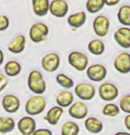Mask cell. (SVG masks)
Masks as SVG:
<instances>
[{
	"label": "cell",
	"mask_w": 130,
	"mask_h": 135,
	"mask_svg": "<svg viewBox=\"0 0 130 135\" xmlns=\"http://www.w3.org/2000/svg\"><path fill=\"white\" fill-rule=\"evenodd\" d=\"M27 86L35 95H42L46 91V83L42 73L38 70H33L27 77Z\"/></svg>",
	"instance_id": "cell-1"
},
{
	"label": "cell",
	"mask_w": 130,
	"mask_h": 135,
	"mask_svg": "<svg viewBox=\"0 0 130 135\" xmlns=\"http://www.w3.org/2000/svg\"><path fill=\"white\" fill-rule=\"evenodd\" d=\"M47 105L46 99L43 95H35L30 97L25 103V111L30 117L37 116L44 111Z\"/></svg>",
	"instance_id": "cell-2"
},
{
	"label": "cell",
	"mask_w": 130,
	"mask_h": 135,
	"mask_svg": "<svg viewBox=\"0 0 130 135\" xmlns=\"http://www.w3.org/2000/svg\"><path fill=\"white\" fill-rule=\"evenodd\" d=\"M49 35V27L43 22L34 23L29 28V38L33 42L39 43L46 39Z\"/></svg>",
	"instance_id": "cell-3"
},
{
	"label": "cell",
	"mask_w": 130,
	"mask_h": 135,
	"mask_svg": "<svg viewBox=\"0 0 130 135\" xmlns=\"http://www.w3.org/2000/svg\"><path fill=\"white\" fill-rule=\"evenodd\" d=\"M68 63L72 67L79 72L85 71L89 66V57L80 51H72L68 55Z\"/></svg>",
	"instance_id": "cell-4"
},
{
	"label": "cell",
	"mask_w": 130,
	"mask_h": 135,
	"mask_svg": "<svg viewBox=\"0 0 130 135\" xmlns=\"http://www.w3.org/2000/svg\"><path fill=\"white\" fill-rule=\"evenodd\" d=\"M98 95L103 101H113L119 95V88L113 83H102L98 88Z\"/></svg>",
	"instance_id": "cell-5"
},
{
	"label": "cell",
	"mask_w": 130,
	"mask_h": 135,
	"mask_svg": "<svg viewBox=\"0 0 130 135\" xmlns=\"http://www.w3.org/2000/svg\"><path fill=\"white\" fill-rule=\"evenodd\" d=\"M75 95L81 100L90 101L96 95V88L90 83H78L75 86Z\"/></svg>",
	"instance_id": "cell-6"
},
{
	"label": "cell",
	"mask_w": 130,
	"mask_h": 135,
	"mask_svg": "<svg viewBox=\"0 0 130 135\" xmlns=\"http://www.w3.org/2000/svg\"><path fill=\"white\" fill-rule=\"evenodd\" d=\"M41 65L43 69L48 73H54L58 69L60 65V57L57 53H47L42 57Z\"/></svg>",
	"instance_id": "cell-7"
},
{
	"label": "cell",
	"mask_w": 130,
	"mask_h": 135,
	"mask_svg": "<svg viewBox=\"0 0 130 135\" xmlns=\"http://www.w3.org/2000/svg\"><path fill=\"white\" fill-rule=\"evenodd\" d=\"M86 74L91 81L94 82H101L105 79L107 75V70L105 66L100 64H94L86 69Z\"/></svg>",
	"instance_id": "cell-8"
},
{
	"label": "cell",
	"mask_w": 130,
	"mask_h": 135,
	"mask_svg": "<svg viewBox=\"0 0 130 135\" xmlns=\"http://www.w3.org/2000/svg\"><path fill=\"white\" fill-rule=\"evenodd\" d=\"M93 30L99 37H104L110 28V20L104 15H98L93 20Z\"/></svg>",
	"instance_id": "cell-9"
},
{
	"label": "cell",
	"mask_w": 130,
	"mask_h": 135,
	"mask_svg": "<svg viewBox=\"0 0 130 135\" xmlns=\"http://www.w3.org/2000/svg\"><path fill=\"white\" fill-rule=\"evenodd\" d=\"M113 66L119 73L127 74L130 73V53L121 52L114 58Z\"/></svg>",
	"instance_id": "cell-10"
},
{
	"label": "cell",
	"mask_w": 130,
	"mask_h": 135,
	"mask_svg": "<svg viewBox=\"0 0 130 135\" xmlns=\"http://www.w3.org/2000/svg\"><path fill=\"white\" fill-rule=\"evenodd\" d=\"M89 113V108L88 105L83 103L82 101H78L75 103H73L69 106L68 109V114L70 115L71 118L75 119H83L86 118Z\"/></svg>",
	"instance_id": "cell-11"
},
{
	"label": "cell",
	"mask_w": 130,
	"mask_h": 135,
	"mask_svg": "<svg viewBox=\"0 0 130 135\" xmlns=\"http://www.w3.org/2000/svg\"><path fill=\"white\" fill-rule=\"evenodd\" d=\"M17 127L22 135H32L36 129V122L32 117L26 116L20 119Z\"/></svg>",
	"instance_id": "cell-12"
},
{
	"label": "cell",
	"mask_w": 130,
	"mask_h": 135,
	"mask_svg": "<svg viewBox=\"0 0 130 135\" xmlns=\"http://www.w3.org/2000/svg\"><path fill=\"white\" fill-rule=\"evenodd\" d=\"M2 106L4 111L7 113H16L20 107V101L19 97L12 94L6 95L2 99Z\"/></svg>",
	"instance_id": "cell-13"
},
{
	"label": "cell",
	"mask_w": 130,
	"mask_h": 135,
	"mask_svg": "<svg viewBox=\"0 0 130 135\" xmlns=\"http://www.w3.org/2000/svg\"><path fill=\"white\" fill-rule=\"evenodd\" d=\"M69 6L65 0H52L50 3L49 12L53 16L57 18H63L67 14Z\"/></svg>",
	"instance_id": "cell-14"
},
{
	"label": "cell",
	"mask_w": 130,
	"mask_h": 135,
	"mask_svg": "<svg viewBox=\"0 0 130 135\" xmlns=\"http://www.w3.org/2000/svg\"><path fill=\"white\" fill-rule=\"evenodd\" d=\"M114 40L120 47L124 49L130 48V28L127 27H119L114 32Z\"/></svg>",
	"instance_id": "cell-15"
},
{
	"label": "cell",
	"mask_w": 130,
	"mask_h": 135,
	"mask_svg": "<svg viewBox=\"0 0 130 135\" xmlns=\"http://www.w3.org/2000/svg\"><path fill=\"white\" fill-rule=\"evenodd\" d=\"M84 126L87 131L93 134H98L104 129L103 122L95 117H90V118H86L85 122H84Z\"/></svg>",
	"instance_id": "cell-16"
},
{
	"label": "cell",
	"mask_w": 130,
	"mask_h": 135,
	"mask_svg": "<svg viewBox=\"0 0 130 135\" xmlns=\"http://www.w3.org/2000/svg\"><path fill=\"white\" fill-rule=\"evenodd\" d=\"M26 37L23 35H19L9 43L8 50L13 54H20L25 50Z\"/></svg>",
	"instance_id": "cell-17"
},
{
	"label": "cell",
	"mask_w": 130,
	"mask_h": 135,
	"mask_svg": "<svg viewBox=\"0 0 130 135\" xmlns=\"http://www.w3.org/2000/svg\"><path fill=\"white\" fill-rule=\"evenodd\" d=\"M63 113H64L63 108H61V107L58 105L53 106L52 108H50L47 111L46 115L44 117V120H46L50 126H56L58 123V121H59Z\"/></svg>",
	"instance_id": "cell-18"
},
{
	"label": "cell",
	"mask_w": 130,
	"mask_h": 135,
	"mask_svg": "<svg viewBox=\"0 0 130 135\" xmlns=\"http://www.w3.org/2000/svg\"><path fill=\"white\" fill-rule=\"evenodd\" d=\"M73 100H75L73 94L68 90L61 91L56 96V103H57L58 106H59L63 109L69 107L73 103Z\"/></svg>",
	"instance_id": "cell-19"
},
{
	"label": "cell",
	"mask_w": 130,
	"mask_h": 135,
	"mask_svg": "<svg viewBox=\"0 0 130 135\" xmlns=\"http://www.w3.org/2000/svg\"><path fill=\"white\" fill-rule=\"evenodd\" d=\"M50 0H32V8L35 14L39 17L45 16L49 12Z\"/></svg>",
	"instance_id": "cell-20"
},
{
	"label": "cell",
	"mask_w": 130,
	"mask_h": 135,
	"mask_svg": "<svg viewBox=\"0 0 130 135\" xmlns=\"http://www.w3.org/2000/svg\"><path fill=\"white\" fill-rule=\"evenodd\" d=\"M86 13L84 12H78L73 14H71L67 19L68 25L73 28H80L86 22Z\"/></svg>",
	"instance_id": "cell-21"
},
{
	"label": "cell",
	"mask_w": 130,
	"mask_h": 135,
	"mask_svg": "<svg viewBox=\"0 0 130 135\" xmlns=\"http://www.w3.org/2000/svg\"><path fill=\"white\" fill-rule=\"evenodd\" d=\"M4 73L8 77H15L18 76L21 72V65L16 60L8 61L4 65Z\"/></svg>",
	"instance_id": "cell-22"
},
{
	"label": "cell",
	"mask_w": 130,
	"mask_h": 135,
	"mask_svg": "<svg viewBox=\"0 0 130 135\" xmlns=\"http://www.w3.org/2000/svg\"><path fill=\"white\" fill-rule=\"evenodd\" d=\"M88 50L92 55L100 56L105 50V45L103 41L99 39H93L88 44Z\"/></svg>",
	"instance_id": "cell-23"
},
{
	"label": "cell",
	"mask_w": 130,
	"mask_h": 135,
	"mask_svg": "<svg viewBox=\"0 0 130 135\" xmlns=\"http://www.w3.org/2000/svg\"><path fill=\"white\" fill-rule=\"evenodd\" d=\"M117 17L121 25L125 27H130V6H122L119 9Z\"/></svg>",
	"instance_id": "cell-24"
},
{
	"label": "cell",
	"mask_w": 130,
	"mask_h": 135,
	"mask_svg": "<svg viewBox=\"0 0 130 135\" xmlns=\"http://www.w3.org/2000/svg\"><path fill=\"white\" fill-rule=\"evenodd\" d=\"M15 121L11 117H0V132L3 134L8 133L14 130Z\"/></svg>",
	"instance_id": "cell-25"
},
{
	"label": "cell",
	"mask_w": 130,
	"mask_h": 135,
	"mask_svg": "<svg viewBox=\"0 0 130 135\" xmlns=\"http://www.w3.org/2000/svg\"><path fill=\"white\" fill-rule=\"evenodd\" d=\"M80 127L75 122L67 121L63 124L61 127V135H78Z\"/></svg>",
	"instance_id": "cell-26"
},
{
	"label": "cell",
	"mask_w": 130,
	"mask_h": 135,
	"mask_svg": "<svg viewBox=\"0 0 130 135\" xmlns=\"http://www.w3.org/2000/svg\"><path fill=\"white\" fill-rule=\"evenodd\" d=\"M104 0H87L86 9L90 13H96L104 8Z\"/></svg>",
	"instance_id": "cell-27"
},
{
	"label": "cell",
	"mask_w": 130,
	"mask_h": 135,
	"mask_svg": "<svg viewBox=\"0 0 130 135\" xmlns=\"http://www.w3.org/2000/svg\"><path fill=\"white\" fill-rule=\"evenodd\" d=\"M56 81L58 82V85L66 89H70L75 86L73 80L64 73H59V74L56 76Z\"/></svg>",
	"instance_id": "cell-28"
},
{
	"label": "cell",
	"mask_w": 130,
	"mask_h": 135,
	"mask_svg": "<svg viewBox=\"0 0 130 135\" xmlns=\"http://www.w3.org/2000/svg\"><path fill=\"white\" fill-rule=\"evenodd\" d=\"M120 112L119 107L115 103H107L104 106L103 109H102V113L103 115L106 117H111V118H114V117L118 116Z\"/></svg>",
	"instance_id": "cell-29"
},
{
	"label": "cell",
	"mask_w": 130,
	"mask_h": 135,
	"mask_svg": "<svg viewBox=\"0 0 130 135\" xmlns=\"http://www.w3.org/2000/svg\"><path fill=\"white\" fill-rule=\"evenodd\" d=\"M119 109L127 114H130V94L124 95L119 103Z\"/></svg>",
	"instance_id": "cell-30"
},
{
	"label": "cell",
	"mask_w": 130,
	"mask_h": 135,
	"mask_svg": "<svg viewBox=\"0 0 130 135\" xmlns=\"http://www.w3.org/2000/svg\"><path fill=\"white\" fill-rule=\"evenodd\" d=\"M10 26V20L6 15H0V31H6Z\"/></svg>",
	"instance_id": "cell-31"
},
{
	"label": "cell",
	"mask_w": 130,
	"mask_h": 135,
	"mask_svg": "<svg viewBox=\"0 0 130 135\" xmlns=\"http://www.w3.org/2000/svg\"><path fill=\"white\" fill-rule=\"evenodd\" d=\"M8 85V78L6 75L0 73V93L4 90Z\"/></svg>",
	"instance_id": "cell-32"
},
{
	"label": "cell",
	"mask_w": 130,
	"mask_h": 135,
	"mask_svg": "<svg viewBox=\"0 0 130 135\" xmlns=\"http://www.w3.org/2000/svg\"><path fill=\"white\" fill-rule=\"evenodd\" d=\"M32 135H53V134L52 132L50 129L39 128V129H35V131L33 132Z\"/></svg>",
	"instance_id": "cell-33"
},
{
	"label": "cell",
	"mask_w": 130,
	"mask_h": 135,
	"mask_svg": "<svg viewBox=\"0 0 130 135\" xmlns=\"http://www.w3.org/2000/svg\"><path fill=\"white\" fill-rule=\"evenodd\" d=\"M104 4L107 6H114L116 4H118L120 0H104Z\"/></svg>",
	"instance_id": "cell-34"
},
{
	"label": "cell",
	"mask_w": 130,
	"mask_h": 135,
	"mask_svg": "<svg viewBox=\"0 0 130 135\" xmlns=\"http://www.w3.org/2000/svg\"><path fill=\"white\" fill-rule=\"evenodd\" d=\"M124 124H125V126H126V128L130 132V114H127V115L125 117Z\"/></svg>",
	"instance_id": "cell-35"
},
{
	"label": "cell",
	"mask_w": 130,
	"mask_h": 135,
	"mask_svg": "<svg viewBox=\"0 0 130 135\" xmlns=\"http://www.w3.org/2000/svg\"><path fill=\"white\" fill-rule=\"evenodd\" d=\"M4 52L2 51L1 50H0V66H1V65L4 62Z\"/></svg>",
	"instance_id": "cell-36"
},
{
	"label": "cell",
	"mask_w": 130,
	"mask_h": 135,
	"mask_svg": "<svg viewBox=\"0 0 130 135\" xmlns=\"http://www.w3.org/2000/svg\"><path fill=\"white\" fill-rule=\"evenodd\" d=\"M114 135H130V132H116Z\"/></svg>",
	"instance_id": "cell-37"
}]
</instances>
